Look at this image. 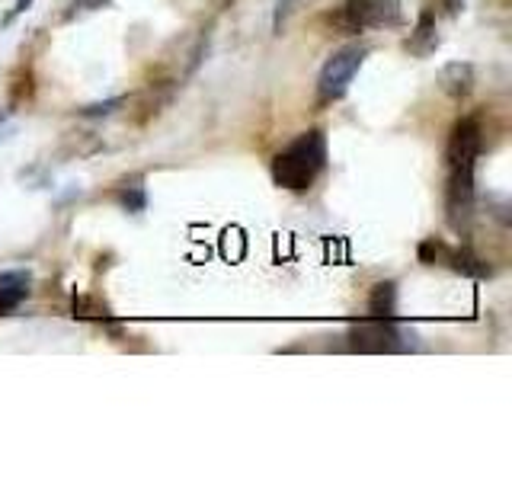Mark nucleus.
Returning a JSON list of instances; mask_svg holds the SVG:
<instances>
[{
    "label": "nucleus",
    "mask_w": 512,
    "mask_h": 480,
    "mask_svg": "<svg viewBox=\"0 0 512 480\" xmlns=\"http://www.w3.org/2000/svg\"><path fill=\"white\" fill-rule=\"evenodd\" d=\"M327 167V138L320 128H308L292 138L282 151L272 157V180L288 192H304L317 183V176Z\"/></svg>",
    "instance_id": "f257e3e1"
},
{
    "label": "nucleus",
    "mask_w": 512,
    "mask_h": 480,
    "mask_svg": "<svg viewBox=\"0 0 512 480\" xmlns=\"http://www.w3.org/2000/svg\"><path fill=\"white\" fill-rule=\"evenodd\" d=\"M365 61V48L359 45H349V48H340L336 55L327 58V64L320 68V77H317V96L320 103H333V100H343L352 77L359 74Z\"/></svg>",
    "instance_id": "f03ea898"
},
{
    "label": "nucleus",
    "mask_w": 512,
    "mask_h": 480,
    "mask_svg": "<svg viewBox=\"0 0 512 480\" xmlns=\"http://www.w3.org/2000/svg\"><path fill=\"white\" fill-rule=\"evenodd\" d=\"M400 20V0H346L340 7V23L343 32H368L381 26H394Z\"/></svg>",
    "instance_id": "7ed1b4c3"
},
{
    "label": "nucleus",
    "mask_w": 512,
    "mask_h": 480,
    "mask_svg": "<svg viewBox=\"0 0 512 480\" xmlns=\"http://www.w3.org/2000/svg\"><path fill=\"white\" fill-rule=\"evenodd\" d=\"M445 208L452 228H461L474 212V164H448Z\"/></svg>",
    "instance_id": "20e7f679"
},
{
    "label": "nucleus",
    "mask_w": 512,
    "mask_h": 480,
    "mask_svg": "<svg viewBox=\"0 0 512 480\" xmlns=\"http://www.w3.org/2000/svg\"><path fill=\"white\" fill-rule=\"evenodd\" d=\"M352 346L362 352H394L404 349V333L394 327V317H372L352 330Z\"/></svg>",
    "instance_id": "39448f33"
},
{
    "label": "nucleus",
    "mask_w": 512,
    "mask_h": 480,
    "mask_svg": "<svg viewBox=\"0 0 512 480\" xmlns=\"http://www.w3.org/2000/svg\"><path fill=\"white\" fill-rule=\"evenodd\" d=\"M480 144H484V132H480V122L474 116H464L455 122L452 138H448V164H474L480 154Z\"/></svg>",
    "instance_id": "423d86ee"
},
{
    "label": "nucleus",
    "mask_w": 512,
    "mask_h": 480,
    "mask_svg": "<svg viewBox=\"0 0 512 480\" xmlns=\"http://www.w3.org/2000/svg\"><path fill=\"white\" fill-rule=\"evenodd\" d=\"M32 292V276L26 269H10L0 272V314H7L29 298Z\"/></svg>",
    "instance_id": "0eeeda50"
},
{
    "label": "nucleus",
    "mask_w": 512,
    "mask_h": 480,
    "mask_svg": "<svg viewBox=\"0 0 512 480\" xmlns=\"http://www.w3.org/2000/svg\"><path fill=\"white\" fill-rule=\"evenodd\" d=\"M439 84L448 96H455V100H461V96H468L474 90V68L468 61H452L445 64L442 74H439Z\"/></svg>",
    "instance_id": "6e6552de"
},
{
    "label": "nucleus",
    "mask_w": 512,
    "mask_h": 480,
    "mask_svg": "<svg viewBox=\"0 0 512 480\" xmlns=\"http://www.w3.org/2000/svg\"><path fill=\"white\" fill-rule=\"evenodd\" d=\"M394 301H397L394 285L381 282V285H375L372 301H368V314H372V317H394Z\"/></svg>",
    "instance_id": "1a4fd4ad"
},
{
    "label": "nucleus",
    "mask_w": 512,
    "mask_h": 480,
    "mask_svg": "<svg viewBox=\"0 0 512 480\" xmlns=\"http://www.w3.org/2000/svg\"><path fill=\"white\" fill-rule=\"evenodd\" d=\"M420 39H426V48H429V52H432V48H436V29H432V16L429 13H423L420 16V26H416V32H413V39H410V48L416 45V42H420Z\"/></svg>",
    "instance_id": "9d476101"
},
{
    "label": "nucleus",
    "mask_w": 512,
    "mask_h": 480,
    "mask_svg": "<svg viewBox=\"0 0 512 480\" xmlns=\"http://www.w3.org/2000/svg\"><path fill=\"white\" fill-rule=\"evenodd\" d=\"M298 0H276V10H272V29H282V23L292 16Z\"/></svg>",
    "instance_id": "9b49d317"
},
{
    "label": "nucleus",
    "mask_w": 512,
    "mask_h": 480,
    "mask_svg": "<svg viewBox=\"0 0 512 480\" xmlns=\"http://www.w3.org/2000/svg\"><path fill=\"white\" fill-rule=\"evenodd\" d=\"M122 205L128 208V212H141V208H144V192H141V186H132V189H125V196H122Z\"/></svg>",
    "instance_id": "f8f14e48"
},
{
    "label": "nucleus",
    "mask_w": 512,
    "mask_h": 480,
    "mask_svg": "<svg viewBox=\"0 0 512 480\" xmlns=\"http://www.w3.org/2000/svg\"><path fill=\"white\" fill-rule=\"evenodd\" d=\"M119 103H122V100H112V103H103V106H90V109H84V112H87V116H106V112H112Z\"/></svg>",
    "instance_id": "ddd939ff"
},
{
    "label": "nucleus",
    "mask_w": 512,
    "mask_h": 480,
    "mask_svg": "<svg viewBox=\"0 0 512 480\" xmlns=\"http://www.w3.org/2000/svg\"><path fill=\"white\" fill-rule=\"evenodd\" d=\"M26 7H29V0H16V7H13V13L7 16V20H13V16H16V13H23Z\"/></svg>",
    "instance_id": "4468645a"
},
{
    "label": "nucleus",
    "mask_w": 512,
    "mask_h": 480,
    "mask_svg": "<svg viewBox=\"0 0 512 480\" xmlns=\"http://www.w3.org/2000/svg\"><path fill=\"white\" fill-rule=\"evenodd\" d=\"M103 0H80V7H87V10H93V7H100Z\"/></svg>",
    "instance_id": "2eb2a0df"
}]
</instances>
